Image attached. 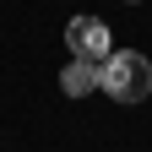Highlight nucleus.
I'll use <instances>...</instances> for the list:
<instances>
[{"label": "nucleus", "instance_id": "1", "mask_svg": "<svg viewBox=\"0 0 152 152\" xmlns=\"http://www.w3.org/2000/svg\"><path fill=\"white\" fill-rule=\"evenodd\" d=\"M98 87L109 92L114 103H141L147 92H152V65H147V54L136 49H114L103 71H98Z\"/></svg>", "mask_w": 152, "mask_h": 152}, {"label": "nucleus", "instance_id": "2", "mask_svg": "<svg viewBox=\"0 0 152 152\" xmlns=\"http://www.w3.org/2000/svg\"><path fill=\"white\" fill-rule=\"evenodd\" d=\"M65 49H71V60H109L114 54L109 22H98V16H71L65 22Z\"/></svg>", "mask_w": 152, "mask_h": 152}, {"label": "nucleus", "instance_id": "3", "mask_svg": "<svg viewBox=\"0 0 152 152\" xmlns=\"http://www.w3.org/2000/svg\"><path fill=\"white\" fill-rule=\"evenodd\" d=\"M98 71H103V60H71V65L60 71V87L71 92V98H82V92L98 87Z\"/></svg>", "mask_w": 152, "mask_h": 152}]
</instances>
